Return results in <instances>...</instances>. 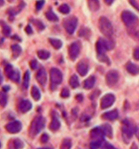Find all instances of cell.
I'll list each match as a JSON object with an SVG mask.
<instances>
[{"instance_id":"f5cc1de1","label":"cell","mask_w":139,"mask_h":149,"mask_svg":"<svg viewBox=\"0 0 139 149\" xmlns=\"http://www.w3.org/2000/svg\"><path fill=\"white\" fill-rule=\"evenodd\" d=\"M3 80H4V78H3V76L1 74H0V84H1L2 83H3Z\"/></svg>"},{"instance_id":"484cf974","label":"cell","mask_w":139,"mask_h":149,"mask_svg":"<svg viewBox=\"0 0 139 149\" xmlns=\"http://www.w3.org/2000/svg\"><path fill=\"white\" fill-rule=\"evenodd\" d=\"M49 42L57 50L60 49L62 47V42L59 40V39H57V38H49Z\"/></svg>"},{"instance_id":"1f68e13d","label":"cell","mask_w":139,"mask_h":149,"mask_svg":"<svg viewBox=\"0 0 139 149\" xmlns=\"http://www.w3.org/2000/svg\"><path fill=\"white\" fill-rule=\"evenodd\" d=\"M13 147L15 149H22L24 147V143L22 139H15L13 142Z\"/></svg>"},{"instance_id":"8d00e7d4","label":"cell","mask_w":139,"mask_h":149,"mask_svg":"<svg viewBox=\"0 0 139 149\" xmlns=\"http://www.w3.org/2000/svg\"><path fill=\"white\" fill-rule=\"evenodd\" d=\"M101 140H93L90 143V148L91 149H99L101 148L102 145H101Z\"/></svg>"},{"instance_id":"30bf717a","label":"cell","mask_w":139,"mask_h":149,"mask_svg":"<svg viewBox=\"0 0 139 149\" xmlns=\"http://www.w3.org/2000/svg\"><path fill=\"white\" fill-rule=\"evenodd\" d=\"M22 124L19 121H13V122L8 123L6 125V130L9 133H12V134L19 132L22 130Z\"/></svg>"},{"instance_id":"5bb4252c","label":"cell","mask_w":139,"mask_h":149,"mask_svg":"<svg viewBox=\"0 0 139 149\" xmlns=\"http://www.w3.org/2000/svg\"><path fill=\"white\" fill-rule=\"evenodd\" d=\"M90 138L93 140H101L103 141L105 134L103 132V130L101 128H94L90 130Z\"/></svg>"},{"instance_id":"6da1fadb","label":"cell","mask_w":139,"mask_h":149,"mask_svg":"<svg viewBox=\"0 0 139 149\" xmlns=\"http://www.w3.org/2000/svg\"><path fill=\"white\" fill-rule=\"evenodd\" d=\"M45 123L46 120L44 116H38L33 119L31 122L29 130H28V133L31 138H35L38 133L41 132V130L45 127Z\"/></svg>"},{"instance_id":"7dc6e473","label":"cell","mask_w":139,"mask_h":149,"mask_svg":"<svg viewBox=\"0 0 139 149\" xmlns=\"http://www.w3.org/2000/svg\"><path fill=\"white\" fill-rule=\"evenodd\" d=\"M75 99H76V100L79 101V102H82V101L83 100V97L82 94H78V95H76V96H75Z\"/></svg>"},{"instance_id":"3957f363","label":"cell","mask_w":139,"mask_h":149,"mask_svg":"<svg viewBox=\"0 0 139 149\" xmlns=\"http://www.w3.org/2000/svg\"><path fill=\"white\" fill-rule=\"evenodd\" d=\"M98 28L103 35L106 37H111L113 34V28L111 22L106 17H100L98 21Z\"/></svg>"},{"instance_id":"9a60e30c","label":"cell","mask_w":139,"mask_h":149,"mask_svg":"<svg viewBox=\"0 0 139 149\" xmlns=\"http://www.w3.org/2000/svg\"><path fill=\"white\" fill-rule=\"evenodd\" d=\"M32 108V104L29 100H23L18 105V109L19 111L22 114H25L27 112H28Z\"/></svg>"},{"instance_id":"db71d44e","label":"cell","mask_w":139,"mask_h":149,"mask_svg":"<svg viewBox=\"0 0 139 149\" xmlns=\"http://www.w3.org/2000/svg\"><path fill=\"white\" fill-rule=\"evenodd\" d=\"M4 4H5V1H4V0H0V6H2Z\"/></svg>"},{"instance_id":"d6a6232c","label":"cell","mask_w":139,"mask_h":149,"mask_svg":"<svg viewBox=\"0 0 139 149\" xmlns=\"http://www.w3.org/2000/svg\"><path fill=\"white\" fill-rule=\"evenodd\" d=\"M29 78H30L29 72H28V71H26L25 74H24V77H23V87H24L25 89H28V84H29Z\"/></svg>"},{"instance_id":"11a10c76","label":"cell","mask_w":139,"mask_h":149,"mask_svg":"<svg viewBox=\"0 0 139 149\" xmlns=\"http://www.w3.org/2000/svg\"><path fill=\"white\" fill-rule=\"evenodd\" d=\"M37 149H53L51 147H40V148H37Z\"/></svg>"},{"instance_id":"ab89813d","label":"cell","mask_w":139,"mask_h":149,"mask_svg":"<svg viewBox=\"0 0 139 149\" xmlns=\"http://www.w3.org/2000/svg\"><path fill=\"white\" fill-rule=\"evenodd\" d=\"M44 5V0H38V1L36 2V4H35V9H36V11L41 10L43 8Z\"/></svg>"},{"instance_id":"ba28073f","label":"cell","mask_w":139,"mask_h":149,"mask_svg":"<svg viewBox=\"0 0 139 149\" xmlns=\"http://www.w3.org/2000/svg\"><path fill=\"white\" fill-rule=\"evenodd\" d=\"M134 133L135 132H134L133 126H130L129 124L123 125L122 129V139H123L124 143L129 144Z\"/></svg>"},{"instance_id":"e0dca14e","label":"cell","mask_w":139,"mask_h":149,"mask_svg":"<svg viewBox=\"0 0 139 149\" xmlns=\"http://www.w3.org/2000/svg\"><path fill=\"white\" fill-rule=\"evenodd\" d=\"M49 128L51 130H52V132H56V130H58L59 128H60V122H59V119H58L57 114H53Z\"/></svg>"},{"instance_id":"2e32d148","label":"cell","mask_w":139,"mask_h":149,"mask_svg":"<svg viewBox=\"0 0 139 149\" xmlns=\"http://www.w3.org/2000/svg\"><path fill=\"white\" fill-rule=\"evenodd\" d=\"M118 116H119V113H118V111H117L116 109L112 110V111L106 112V113H104V114L101 116V117H102L103 119H106V120L111 121V122L115 121V120L118 118Z\"/></svg>"},{"instance_id":"8fae6325","label":"cell","mask_w":139,"mask_h":149,"mask_svg":"<svg viewBox=\"0 0 139 149\" xmlns=\"http://www.w3.org/2000/svg\"><path fill=\"white\" fill-rule=\"evenodd\" d=\"M115 101V96L113 94H111V93H108V94H106L100 101V107L102 109H106L110 107L113 106V104Z\"/></svg>"},{"instance_id":"f6af8a7d","label":"cell","mask_w":139,"mask_h":149,"mask_svg":"<svg viewBox=\"0 0 139 149\" xmlns=\"http://www.w3.org/2000/svg\"><path fill=\"white\" fill-rule=\"evenodd\" d=\"M29 66H30V68H31L33 70H35V69H36V68H37V67H38V63H37V61H36L35 60H32V61L29 62Z\"/></svg>"},{"instance_id":"bcb514c9","label":"cell","mask_w":139,"mask_h":149,"mask_svg":"<svg viewBox=\"0 0 139 149\" xmlns=\"http://www.w3.org/2000/svg\"><path fill=\"white\" fill-rule=\"evenodd\" d=\"M25 31H26V33L28 34V35H31V34L33 33V29H32V28H31L30 25H28V26L25 28Z\"/></svg>"},{"instance_id":"f907efd6","label":"cell","mask_w":139,"mask_h":149,"mask_svg":"<svg viewBox=\"0 0 139 149\" xmlns=\"http://www.w3.org/2000/svg\"><path fill=\"white\" fill-rule=\"evenodd\" d=\"M130 149H138V146H137V145L136 143H133L131 147H130Z\"/></svg>"},{"instance_id":"5b68a950","label":"cell","mask_w":139,"mask_h":149,"mask_svg":"<svg viewBox=\"0 0 139 149\" xmlns=\"http://www.w3.org/2000/svg\"><path fill=\"white\" fill-rule=\"evenodd\" d=\"M50 78H51V89L54 90L58 84H60L63 80V74L61 71L58 68H52L50 70Z\"/></svg>"},{"instance_id":"836d02e7","label":"cell","mask_w":139,"mask_h":149,"mask_svg":"<svg viewBox=\"0 0 139 149\" xmlns=\"http://www.w3.org/2000/svg\"><path fill=\"white\" fill-rule=\"evenodd\" d=\"M104 39V43H105V45H106V48L107 51H110L112 49L114 48V43L113 40L111 39H106V38H103Z\"/></svg>"},{"instance_id":"9c48e42d","label":"cell","mask_w":139,"mask_h":149,"mask_svg":"<svg viewBox=\"0 0 139 149\" xmlns=\"http://www.w3.org/2000/svg\"><path fill=\"white\" fill-rule=\"evenodd\" d=\"M119 73L118 71L116 70H110L106 76V84L110 87L112 86H114L118 81H119Z\"/></svg>"},{"instance_id":"7bdbcfd3","label":"cell","mask_w":139,"mask_h":149,"mask_svg":"<svg viewBox=\"0 0 139 149\" xmlns=\"http://www.w3.org/2000/svg\"><path fill=\"white\" fill-rule=\"evenodd\" d=\"M133 57L136 61H139V47H136L133 52Z\"/></svg>"},{"instance_id":"4316f807","label":"cell","mask_w":139,"mask_h":149,"mask_svg":"<svg viewBox=\"0 0 139 149\" xmlns=\"http://www.w3.org/2000/svg\"><path fill=\"white\" fill-rule=\"evenodd\" d=\"M45 16H46V18L48 19V20L50 21V22H58V16L51 11V10H49V11H47L46 13H45Z\"/></svg>"},{"instance_id":"83f0119b","label":"cell","mask_w":139,"mask_h":149,"mask_svg":"<svg viewBox=\"0 0 139 149\" xmlns=\"http://www.w3.org/2000/svg\"><path fill=\"white\" fill-rule=\"evenodd\" d=\"M12 52H13V58H17L19 56V54L22 53V47L18 45H12Z\"/></svg>"},{"instance_id":"603a6c76","label":"cell","mask_w":139,"mask_h":149,"mask_svg":"<svg viewBox=\"0 0 139 149\" xmlns=\"http://www.w3.org/2000/svg\"><path fill=\"white\" fill-rule=\"evenodd\" d=\"M31 95H32V98L35 101H38L39 100L41 99V92H40V91H39V89L36 86H33L32 87V89H31Z\"/></svg>"},{"instance_id":"ee69618b","label":"cell","mask_w":139,"mask_h":149,"mask_svg":"<svg viewBox=\"0 0 139 149\" xmlns=\"http://www.w3.org/2000/svg\"><path fill=\"white\" fill-rule=\"evenodd\" d=\"M48 140H49V136H48L46 133H44V134L41 136V138H40V141H41V143H43V144L47 143Z\"/></svg>"},{"instance_id":"74e56055","label":"cell","mask_w":139,"mask_h":149,"mask_svg":"<svg viewBox=\"0 0 139 149\" xmlns=\"http://www.w3.org/2000/svg\"><path fill=\"white\" fill-rule=\"evenodd\" d=\"M90 31L86 28H83L80 31H79V36L86 37V38H88V37L90 36Z\"/></svg>"},{"instance_id":"d590c367","label":"cell","mask_w":139,"mask_h":149,"mask_svg":"<svg viewBox=\"0 0 139 149\" xmlns=\"http://www.w3.org/2000/svg\"><path fill=\"white\" fill-rule=\"evenodd\" d=\"M32 22L35 24V26L36 27V29L38 30H44L45 26L44 25V23L40 21H38V20H32Z\"/></svg>"},{"instance_id":"8992f818","label":"cell","mask_w":139,"mask_h":149,"mask_svg":"<svg viewBox=\"0 0 139 149\" xmlns=\"http://www.w3.org/2000/svg\"><path fill=\"white\" fill-rule=\"evenodd\" d=\"M77 24H78V20H77V18L74 16L66 18L63 22V26L69 35L74 34V32L76 29Z\"/></svg>"},{"instance_id":"7402d4cb","label":"cell","mask_w":139,"mask_h":149,"mask_svg":"<svg viewBox=\"0 0 139 149\" xmlns=\"http://www.w3.org/2000/svg\"><path fill=\"white\" fill-rule=\"evenodd\" d=\"M126 69L127 71L129 73V74H136L139 71L138 68L136 65H135L134 63L132 62H128L127 65H126Z\"/></svg>"},{"instance_id":"4fadbf2b","label":"cell","mask_w":139,"mask_h":149,"mask_svg":"<svg viewBox=\"0 0 139 149\" xmlns=\"http://www.w3.org/2000/svg\"><path fill=\"white\" fill-rule=\"evenodd\" d=\"M76 70L81 77H84L89 71V64L85 61H81L76 66Z\"/></svg>"},{"instance_id":"cb8c5ba5","label":"cell","mask_w":139,"mask_h":149,"mask_svg":"<svg viewBox=\"0 0 139 149\" xmlns=\"http://www.w3.org/2000/svg\"><path fill=\"white\" fill-rule=\"evenodd\" d=\"M7 102H8V98H7L6 91H0V106L2 107H6Z\"/></svg>"},{"instance_id":"ac0fdd59","label":"cell","mask_w":139,"mask_h":149,"mask_svg":"<svg viewBox=\"0 0 139 149\" xmlns=\"http://www.w3.org/2000/svg\"><path fill=\"white\" fill-rule=\"evenodd\" d=\"M95 83H96V77L94 76H90L86 80H84L83 87L86 90H90V89L93 88V86L95 85Z\"/></svg>"},{"instance_id":"d6986e66","label":"cell","mask_w":139,"mask_h":149,"mask_svg":"<svg viewBox=\"0 0 139 149\" xmlns=\"http://www.w3.org/2000/svg\"><path fill=\"white\" fill-rule=\"evenodd\" d=\"M7 77L9 79H11L13 82H15V83H19V79H21V74L18 70H14L13 69L8 74Z\"/></svg>"},{"instance_id":"277c9868","label":"cell","mask_w":139,"mask_h":149,"mask_svg":"<svg viewBox=\"0 0 139 149\" xmlns=\"http://www.w3.org/2000/svg\"><path fill=\"white\" fill-rule=\"evenodd\" d=\"M96 50L97 53V59L100 61L101 62H106L107 64H110L109 59L107 58V56L106 55V52L107 51L104 43V39L99 38L97 42L96 43Z\"/></svg>"},{"instance_id":"ffe728a7","label":"cell","mask_w":139,"mask_h":149,"mask_svg":"<svg viewBox=\"0 0 139 149\" xmlns=\"http://www.w3.org/2000/svg\"><path fill=\"white\" fill-rule=\"evenodd\" d=\"M100 128L103 130L105 136H106L109 139L113 138V128H112V126L110 124H108V123L103 124Z\"/></svg>"},{"instance_id":"52a82bcc","label":"cell","mask_w":139,"mask_h":149,"mask_svg":"<svg viewBox=\"0 0 139 149\" xmlns=\"http://www.w3.org/2000/svg\"><path fill=\"white\" fill-rule=\"evenodd\" d=\"M81 47H82V45L79 41L74 42L70 45L69 49H68V54H69V57L71 60L74 61L78 57L79 53L81 52Z\"/></svg>"},{"instance_id":"d4e9b609","label":"cell","mask_w":139,"mask_h":149,"mask_svg":"<svg viewBox=\"0 0 139 149\" xmlns=\"http://www.w3.org/2000/svg\"><path fill=\"white\" fill-rule=\"evenodd\" d=\"M37 56H38V58L41 60H47L50 58L51 53L46 50H39L37 52Z\"/></svg>"},{"instance_id":"f35d334b","label":"cell","mask_w":139,"mask_h":149,"mask_svg":"<svg viewBox=\"0 0 139 149\" xmlns=\"http://www.w3.org/2000/svg\"><path fill=\"white\" fill-rule=\"evenodd\" d=\"M69 95H70V91H69V90H68L67 88H63L62 91H61V92H60V96H61L62 98L66 99V98H68Z\"/></svg>"},{"instance_id":"60d3db41","label":"cell","mask_w":139,"mask_h":149,"mask_svg":"<svg viewBox=\"0 0 139 149\" xmlns=\"http://www.w3.org/2000/svg\"><path fill=\"white\" fill-rule=\"evenodd\" d=\"M129 2L130 3V5H131L135 9H136L137 11H139V4L137 3L136 0H129Z\"/></svg>"},{"instance_id":"9f6ffc18","label":"cell","mask_w":139,"mask_h":149,"mask_svg":"<svg viewBox=\"0 0 139 149\" xmlns=\"http://www.w3.org/2000/svg\"><path fill=\"white\" fill-rule=\"evenodd\" d=\"M138 139H139V132H138Z\"/></svg>"},{"instance_id":"e575fe53","label":"cell","mask_w":139,"mask_h":149,"mask_svg":"<svg viewBox=\"0 0 139 149\" xmlns=\"http://www.w3.org/2000/svg\"><path fill=\"white\" fill-rule=\"evenodd\" d=\"M58 11L63 14H67L70 12V7L67 4H63L58 7Z\"/></svg>"},{"instance_id":"681fc988","label":"cell","mask_w":139,"mask_h":149,"mask_svg":"<svg viewBox=\"0 0 139 149\" xmlns=\"http://www.w3.org/2000/svg\"><path fill=\"white\" fill-rule=\"evenodd\" d=\"M135 36H136V39L139 40V29H138L136 31H135Z\"/></svg>"},{"instance_id":"6f0895ef","label":"cell","mask_w":139,"mask_h":149,"mask_svg":"<svg viewBox=\"0 0 139 149\" xmlns=\"http://www.w3.org/2000/svg\"><path fill=\"white\" fill-rule=\"evenodd\" d=\"M0 148H1V143H0Z\"/></svg>"},{"instance_id":"f1b7e54d","label":"cell","mask_w":139,"mask_h":149,"mask_svg":"<svg viewBox=\"0 0 139 149\" xmlns=\"http://www.w3.org/2000/svg\"><path fill=\"white\" fill-rule=\"evenodd\" d=\"M69 84H70V86L73 89L77 88L79 86V84H79V79H78L76 74H73V76L70 77V79H69Z\"/></svg>"},{"instance_id":"f546056e","label":"cell","mask_w":139,"mask_h":149,"mask_svg":"<svg viewBox=\"0 0 139 149\" xmlns=\"http://www.w3.org/2000/svg\"><path fill=\"white\" fill-rule=\"evenodd\" d=\"M2 32L4 34L5 36L8 37L11 36V32H12V29L10 28V26H8L6 23L5 22H2Z\"/></svg>"},{"instance_id":"44dd1931","label":"cell","mask_w":139,"mask_h":149,"mask_svg":"<svg viewBox=\"0 0 139 149\" xmlns=\"http://www.w3.org/2000/svg\"><path fill=\"white\" fill-rule=\"evenodd\" d=\"M88 6L90 11L97 12L100 8V4H99L98 0H88Z\"/></svg>"},{"instance_id":"816d5d0a","label":"cell","mask_w":139,"mask_h":149,"mask_svg":"<svg viewBox=\"0 0 139 149\" xmlns=\"http://www.w3.org/2000/svg\"><path fill=\"white\" fill-rule=\"evenodd\" d=\"M3 90H4V91H7L10 90V87L9 86H4L3 87Z\"/></svg>"},{"instance_id":"b9f144b4","label":"cell","mask_w":139,"mask_h":149,"mask_svg":"<svg viewBox=\"0 0 139 149\" xmlns=\"http://www.w3.org/2000/svg\"><path fill=\"white\" fill-rule=\"evenodd\" d=\"M101 149H116L113 145H111L110 143L108 142H106L104 143V145L101 146Z\"/></svg>"},{"instance_id":"7a4b0ae2","label":"cell","mask_w":139,"mask_h":149,"mask_svg":"<svg viewBox=\"0 0 139 149\" xmlns=\"http://www.w3.org/2000/svg\"><path fill=\"white\" fill-rule=\"evenodd\" d=\"M122 20L128 29H134L138 23V18L130 11H123L122 13Z\"/></svg>"},{"instance_id":"c3c4849f","label":"cell","mask_w":139,"mask_h":149,"mask_svg":"<svg viewBox=\"0 0 139 149\" xmlns=\"http://www.w3.org/2000/svg\"><path fill=\"white\" fill-rule=\"evenodd\" d=\"M104 1L106 2V5L111 6V5L113 4V2L114 1V0H104Z\"/></svg>"},{"instance_id":"4dcf8cb0","label":"cell","mask_w":139,"mask_h":149,"mask_svg":"<svg viewBox=\"0 0 139 149\" xmlns=\"http://www.w3.org/2000/svg\"><path fill=\"white\" fill-rule=\"evenodd\" d=\"M72 147V141L70 139H65L61 142L60 149H71Z\"/></svg>"},{"instance_id":"7c38bea8","label":"cell","mask_w":139,"mask_h":149,"mask_svg":"<svg viewBox=\"0 0 139 149\" xmlns=\"http://www.w3.org/2000/svg\"><path fill=\"white\" fill-rule=\"evenodd\" d=\"M35 78H36L37 82L42 86H44L46 84V83H47V74H46V71L44 68H41L37 71Z\"/></svg>"}]
</instances>
